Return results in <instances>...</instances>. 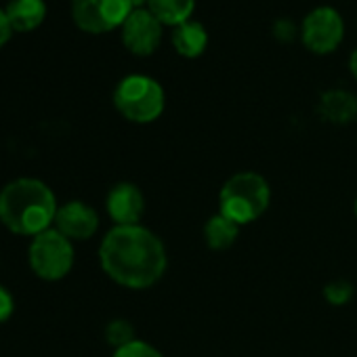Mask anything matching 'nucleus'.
Masks as SVG:
<instances>
[{"label":"nucleus","instance_id":"aec40b11","mask_svg":"<svg viewBox=\"0 0 357 357\" xmlns=\"http://www.w3.org/2000/svg\"><path fill=\"white\" fill-rule=\"evenodd\" d=\"M13 309H15V301H13L11 292L0 286V324L7 321L13 315Z\"/></svg>","mask_w":357,"mask_h":357},{"label":"nucleus","instance_id":"7ed1b4c3","mask_svg":"<svg viewBox=\"0 0 357 357\" xmlns=\"http://www.w3.org/2000/svg\"><path fill=\"white\" fill-rule=\"evenodd\" d=\"M271 204V188L259 172H238L229 176L219 194V213L236 225L261 219Z\"/></svg>","mask_w":357,"mask_h":357},{"label":"nucleus","instance_id":"2eb2a0df","mask_svg":"<svg viewBox=\"0 0 357 357\" xmlns=\"http://www.w3.org/2000/svg\"><path fill=\"white\" fill-rule=\"evenodd\" d=\"M238 234H240V225H236L231 219H227L221 213L213 215L204 225V240H206L208 248H213V250L231 248L238 240Z\"/></svg>","mask_w":357,"mask_h":357},{"label":"nucleus","instance_id":"ddd939ff","mask_svg":"<svg viewBox=\"0 0 357 357\" xmlns=\"http://www.w3.org/2000/svg\"><path fill=\"white\" fill-rule=\"evenodd\" d=\"M5 13L13 32H34L47 20V3L45 0H9Z\"/></svg>","mask_w":357,"mask_h":357},{"label":"nucleus","instance_id":"423d86ee","mask_svg":"<svg viewBox=\"0 0 357 357\" xmlns=\"http://www.w3.org/2000/svg\"><path fill=\"white\" fill-rule=\"evenodd\" d=\"M72 20L86 34H107L122 28L132 13L130 0H70Z\"/></svg>","mask_w":357,"mask_h":357},{"label":"nucleus","instance_id":"a211bd4d","mask_svg":"<svg viewBox=\"0 0 357 357\" xmlns=\"http://www.w3.org/2000/svg\"><path fill=\"white\" fill-rule=\"evenodd\" d=\"M114 357H164V355H162L153 344L135 338L132 342H128V344L116 349V351H114Z\"/></svg>","mask_w":357,"mask_h":357},{"label":"nucleus","instance_id":"f257e3e1","mask_svg":"<svg viewBox=\"0 0 357 357\" xmlns=\"http://www.w3.org/2000/svg\"><path fill=\"white\" fill-rule=\"evenodd\" d=\"M101 269L116 284L145 290L158 284L166 271L168 257L162 240L141 225H116L99 246Z\"/></svg>","mask_w":357,"mask_h":357},{"label":"nucleus","instance_id":"dca6fc26","mask_svg":"<svg viewBox=\"0 0 357 357\" xmlns=\"http://www.w3.org/2000/svg\"><path fill=\"white\" fill-rule=\"evenodd\" d=\"M105 338H107L109 344L120 349V347H124V344L135 340V328L126 319H114L105 328Z\"/></svg>","mask_w":357,"mask_h":357},{"label":"nucleus","instance_id":"f3484780","mask_svg":"<svg viewBox=\"0 0 357 357\" xmlns=\"http://www.w3.org/2000/svg\"><path fill=\"white\" fill-rule=\"evenodd\" d=\"M353 284H349L347 280H334L330 284H326L324 288V298L334 305V307H340V305H347L351 298H353Z\"/></svg>","mask_w":357,"mask_h":357},{"label":"nucleus","instance_id":"9b49d317","mask_svg":"<svg viewBox=\"0 0 357 357\" xmlns=\"http://www.w3.org/2000/svg\"><path fill=\"white\" fill-rule=\"evenodd\" d=\"M317 112L330 124H349L357 118V97L347 89H328L319 95Z\"/></svg>","mask_w":357,"mask_h":357},{"label":"nucleus","instance_id":"20e7f679","mask_svg":"<svg viewBox=\"0 0 357 357\" xmlns=\"http://www.w3.org/2000/svg\"><path fill=\"white\" fill-rule=\"evenodd\" d=\"M166 95L162 84L145 74H128L114 89V107L135 124H149L164 112Z\"/></svg>","mask_w":357,"mask_h":357},{"label":"nucleus","instance_id":"6ab92c4d","mask_svg":"<svg viewBox=\"0 0 357 357\" xmlns=\"http://www.w3.org/2000/svg\"><path fill=\"white\" fill-rule=\"evenodd\" d=\"M271 34L275 36V40L280 43H292L296 36H301V26H296L292 20L288 17H280L271 24Z\"/></svg>","mask_w":357,"mask_h":357},{"label":"nucleus","instance_id":"0eeeda50","mask_svg":"<svg viewBox=\"0 0 357 357\" xmlns=\"http://www.w3.org/2000/svg\"><path fill=\"white\" fill-rule=\"evenodd\" d=\"M344 38V20L338 9L319 5L311 9L301 24L303 45L317 55H328L338 49Z\"/></svg>","mask_w":357,"mask_h":357},{"label":"nucleus","instance_id":"412c9836","mask_svg":"<svg viewBox=\"0 0 357 357\" xmlns=\"http://www.w3.org/2000/svg\"><path fill=\"white\" fill-rule=\"evenodd\" d=\"M13 36V28L9 24V17L5 13V9H0V49H3Z\"/></svg>","mask_w":357,"mask_h":357},{"label":"nucleus","instance_id":"b1692460","mask_svg":"<svg viewBox=\"0 0 357 357\" xmlns=\"http://www.w3.org/2000/svg\"><path fill=\"white\" fill-rule=\"evenodd\" d=\"M355 217H357V200H355Z\"/></svg>","mask_w":357,"mask_h":357},{"label":"nucleus","instance_id":"f8f14e48","mask_svg":"<svg viewBox=\"0 0 357 357\" xmlns=\"http://www.w3.org/2000/svg\"><path fill=\"white\" fill-rule=\"evenodd\" d=\"M170 40H172L174 51L181 57L196 59L208 47V30L204 28V24H200L196 20H190V22H185L181 26L172 28Z\"/></svg>","mask_w":357,"mask_h":357},{"label":"nucleus","instance_id":"f03ea898","mask_svg":"<svg viewBox=\"0 0 357 357\" xmlns=\"http://www.w3.org/2000/svg\"><path fill=\"white\" fill-rule=\"evenodd\" d=\"M55 215V194L38 178H15L0 192V223L17 236L34 238L51 229Z\"/></svg>","mask_w":357,"mask_h":357},{"label":"nucleus","instance_id":"6e6552de","mask_svg":"<svg viewBox=\"0 0 357 357\" xmlns=\"http://www.w3.org/2000/svg\"><path fill=\"white\" fill-rule=\"evenodd\" d=\"M120 36L126 51H130L137 57H149L162 45L164 26L147 7L132 9V13L120 28Z\"/></svg>","mask_w":357,"mask_h":357},{"label":"nucleus","instance_id":"5701e85b","mask_svg":"<svg viewBox=\"0 0 357 357\" xmlns=\"http://www.w3.org/2000/svg\"><path fill=\"white\" fill-rule=\"evenodd\" d=\"M132 3V9H145L147 7V0H130Z\"/></svg>","mask_w":357,"mask_h":357},{"label":"nucleus","instance_id":"4be33fe9","mask_svg":"<svg viewBox=\"0 0 357 357\" xmlns=\"http://www.w3.org/2000/svg\"><path fill=\"white\" fill-rule=\"evenodd\" d=\"M349 72H351L353 78L357 80V49L349 55Z\"/></svg>","mask_w":357,"mask_h":357},{"label":"nucleus","instance_id":"39448f33","mask_svg":"<svg viewBox=\"0 0 357 357\" xmlns=\"http://www.w3.org/2000/svg\"><path fill=\"white\" fill-rule=\"evenodd\" d=\"M74 265V246L57 229H47L34 236L30 244V267L32 271L47 282H57L72 271Z\"/></svg>","mask_w":357,"mask_h":357},{"label":"nucleus","instance_id":"9d476101","mask_svg":"<svg viewBox=\"0 0 357 357\" xmlns=\"http://www.w3.org/2000/svg\"><path fill=\"white\" fill-rule=\"evenodd\" d=\"M55 229L70 240H89L99 229V215L93 206L74 200L57 208Z\"/></svg>","mask_w":357,"mask_h":357},{"label":"nucleus","instance_id":"1a4fd4ad","mask_svg":"<svg viewBox=\"0 0 357 357\" xmlns=\"http://www.w3.org/2000/svg\"><path fill=\"white\" fill-rule=\"evenodd\" d=\"M105 208L109 219L116 225H139L145 213V198L143 192L128 181L116 183L105 200Z\"/></svg>","mask_w":357,"mask_h":357},{"label":"nucleus","instance_id":"4468645a","mask_svg":"<svg viewBox=\"0 0 357 357\" xmlns=\"http://www.w3.org/2000/svg\"><path fill=\"white\" fill-rule=\"evenodd\" d=\"M147 9L166 28H176L192 20L196 0H147Z\"/></svg>","mask_w":357,"mask_h":357}]
</instances>
